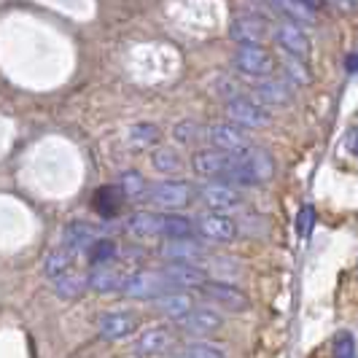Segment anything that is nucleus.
<instances>
[{
    "label": "nucleus",
    "mask_w": 358,
    "mask_h": 358,
    "mask_svg": "<svg viewBox=\"0 0 358 358\" xmlns=\"http://www.w3.org/2000/svg\"><path fill=\"white\" fill-rule=\"evenodd\" d=\"M122 280H124V275L116 269H108L106 264H100V269H94L90 275V286L94 291H116V288H122Z\"/></svg>",
    "instance_id": "24"
},
{
    "label": "nucleus",
    "mask_w": 358,
    "mask_h": 358,
    "mask_svg": "<svg viewBox=\"0 0 358 358\" xmlns=\"http://www.w3.org/2000/svg\"><path fill=\"white\" fill-rule=\"evenodd\" d=\"M162 278L173 288H197L208 280V272L192 262H173L162 272Z\"/></svg>",
    "instance_id": "10"
},
{
    "label": "nucleus",
    "mask_w": 358,
    "mask_h": 358,
    "mask_svg": "<svg viewBox=\"0 0 358 358\" xmlns=\"http://www.w3.org/2000/svg\"><path fill=\"white\" fill-rule=\"evenodd\" d=\"M348 71H350V73L356 71V57H353V54H350V57H348Z\"/></svg>",
    "instance_id": "38"
},
{
    "label": "nucleus",
    "mask_w": 358,
    "mask_h": 358,
    "mask_svg": "<svg viewBox=\"0 0 358 358\" xmlns=\"http://www.w3.org/2000/svg\"><path fill=\"white\" fill-rule=\"evenodd\" d=\"M313 221H315V213H313V208H302L299 213H296V232L307 237V234L313 232Z\"/></svg>",
    "instance_id": "34"
},
{
    "label": "nucleus",
    "mask_w": 358,
    "mask_h": 358,
    "mask_svg": "<svg viewBox=\"0 0 358 358\" xmlns=\"http://www.w3.org/2000/svg\"><path fill=\"white\" fill-rule=\"evenodd\" d=\"M224 318L210 310V307H192L189 313H183L178 318V326L189 334H210L215 329H221Z\"/></svg>",
    "instance_id": "9"
},
{
    "label": "nucleus",
    "mask_w": 358,
    "mask_h": 358,
    "mask_svg": "<svg viewBox=\"0 0 358 358\" xmlns=\"http://www.w3.org/2000/svg\"><path fill=\"white\" fill-rule=\"evenodd\" d=\"M157 307H159L162 313H167L170 318H180L183 313H189L192 307H194V302H192V296L189 294H183V291H164V294H159L157 296Z\"/></svg>",
    "instance_id": "17"
},
{
    "label": "nucleus",
    "mask_w": 358,
    "mask_h": 358,
    "mask_svg": "<svg viewBox=\"0 0 358 358\" xmlns=\"http://www.w3.org/2000/svg\"><path fill=\"white\" fill-rule=\"evenodd\" d=\"M253 92L264 103H288V90L280 81H262Z\"/></svg>",
    "instance_id": "27"
},
{
    "label": "nucleus",
    "mask_w": 358,
    "mask_h": 358,
    "mask_svg": "<svg viewBox=\"0 0 358 358\" xmlns=\"http://www.w3.org/2000/svg\"><path fill=\"white\" fill-rule=\"evenodd\" d=\"M94 237H97L94 227L84 224V221H76V224H71V227L65 229V245H68L71 251L81 253V251H87V245H90Z\"/></svg>",
    "instance_id": "20"
},
{
    "label": "nucleus",
    "mask_w": 358,
    "mask_h": 358,
    "mask_svg": "<svg viewBox=\"0 0 358 358\" xmlns=\"http://www.w3.org/2000/svg\"><path fill=\"white\" fill-rule=\"evenodd\" d=\"M176 138L180 143H194L199 138V127L194 122H180V124H176Z\"/></svg>",
    "instance_id": "33"
},
{
    "label": "nucleus",
    "mask_w": 358,
    "mask_h": 358,
    "mask_svg": "<svg viewBox=\"0 0 358 358\" xmlns=\"http://www.w3.org/2000/svg\"><path fill=\"white\" fill-rule=\"evenodd\" d=\"M170 283L162 278V272H138V275H129L122 280V288L129 296H138V299H157L159 294L170 291Z\"/></svg>",
    "instance_id": "7"
},
{
    "label": "nucleus",
    "mask_w": 358,
    "mask_h": 358,
    "mask_svg": "<svg viewBox=\"0 0 358 358\" xmlns=\"http://www.w3.org/2000/svg\"><path fill=\"white\" fill-rule=\"evenodd\" d=\"M178 356H189V358H224L227 350L218 348V345H210V342H192L186 345L183 350H178Z\"/></svg>",
    "instance_id": "28"
},
{
    "label": "nucleus",
    "mask_w": 358,
    "mask_h": 358,
    "mask_svg": "<svg viewBox=\"0 0 358 358\" xmlns=\"http://www.w3.org/2000/svg\"><path fill=\"white\" fill-rule=\"evenodd\" d=\"M194 232V221L186 215H164L162 218V237H189Z\"/></svg>",
    "instance_id": "25"
},
{
    "label": "nucleus",
    "mask_w": 358,
    "mask_h": 358,
    "mask_svg": "<svg viewBox=\"0 0 358 358\" xmlns=\"http://www.w3.org/2000/svg\"><path fill=\"white\" fill-rule=\"evenodd\" d=\"M194 229H197L202 237L213 240V243H232L240 234V224L229 218V215H218V213H208L199 215L194 221Z\"/></svg>",
    "instance_id": "8"
},
{
    "label": "nucleus",
    "mask_w": 358,
    "mask_h": 358,
    "mask_svg": "<svg viewBox=\"0 0 358 358\" xmlns=\"http://www.w3.org/2000/svg\"><path fill=\"white\" fill-rule=\"evenodd\" d=\"M73 262H76V251H71L68 245L65 248H59V251L49 253V259H46V275L57 280L59 275H65V272H71Z\"/></svg>",
    "instance_id": "23"
},
{
    "label": "nucleus",
    "mask_w": 358,
    "mask_h": 358,
    "mask_svg": "<svg viewBox=\"0 0 358 358\" xmlns=\"http://www.w3.org/2000/svg\"><path fill=\"white\" fill-rule=\"evenodd\" d=\"M334 356L356 358V337H353V331H340L334 337Z\"/></svg>",
    "instance_id": "32"
},
{
    "label": "nucleus",
    "mask_w": 358,
    "mask_h": 358,
    "mask_svg": "<svg viewBox=\"0 0 358 358\" xmlns=\"http://www.w3.org/2000/svg\"><path fill=\"white\" fill-rule=\"evenodd\" d=\"M232 59L237 71H243L245 76H253V78L269 76V73L275 71V59H272L269 52H264L259 43H245V46H240Z\"/></svg>",
    "instance_id": "6"
},
{
    "label": "nucleus",
    "mask_w": 358,
    "mask_h": 358,
    "mask_svg": "<svg viewBox=\"0 0 358 358\" xmlns=\"http://www.w3.org/2000/svg\"><path fill=\"white\" fill-rule=\"evenodd\" d=\"M159 251L170 262H192V264H197L205 256V248L192 240V234L189 237H167V243H162Z\"/></svg>",
    "instance_id": "11"
},
{
    "label": "nucleus",
    "mask_w": 358,
    "mask_h": 358,
    "mask_svg": "<svg viewBox=\"0 0 358 358\" xmlns=\"http://www.w3.org/2000/svg\"><path fill=\"white\" fill-rule=\"evenodd\" d=\"M229 36H232V41L243 43V46L245 43H259L262 38L267 36V22L262 17H240L232 24Z\"/></svg>",
    "instance_id": "16"
},
{
    "label": "nucleus",
    "mask_w": 358,
    "mask_h": 358,
    "mask_svg": "<svg viewBox=\"0 0 358 358\" xmlns=\"http://www.w3.org/2000/svg\"><path fill=\"white\" fill-rule=\"evenodd\" d=\"M286 68H288V73H291L294 78H299V84H307V81H310V73H307L305 68L296 62V57H294V59H288Z\"/></svg>",
    "instance_id": "35"
},
{
    "label": "nucleus",
    "mask_w": 358,
    "mask_h": 358,
    "mask_svg": "<svg viewBox=\"0 0 358 358\" xmlns=\"http://www.w3.org/2000/svg\"><path fill=\"white\" fill-rule=\"evenodd\" d=\"M84 280L81 278H76V275H71V272H65V275H59L57 278V291L62 294V296H68V299H73V296H78L81 291H84Z\"/></svg>",
    "instance_id": "30"
},
{
    "label": "nucleus",
    "mask_w": 358,
    "mask_h": 358,
    "mask_svg": "<svg viewBox=\"0 0 358 358\" xmlns=\"http://www.w3.org/2000/svg\"><path fill=\"white\" fill-rule=\"evenodd\" d=\"M143 192H145V180L138 173H127L124 178H122V194H124V199L143 197Z\"/></svg>",
    "instance_id": "31"
},
{
    "label": "nucleus",
    "mask_w": 358,
    "mask_h": 358,
    "mask_svg": "<svg viewBox=\"0 0 358 358\" xmlns=\"http://www.w3.org/2000/svg\"><path fill=\"white\" fill-rule=\"evenodd\" d=\"M151 164H154L159 173H178L180 167H183V162H180L176 148H159V151L151 157Z\"/></svg>",
    "instance_id": "26"
},
{
    "label": "nucleus",
    "mask_w": 358,
    "mask_h": 358,
    "mask_svg": "<svg viewBox=\"0 0 358 358\" xmlns=\"http://www.w3.org/2000/svg\"><path fill=\"white\" fill-rule=\"evenodd\" d=\"M116 243L110 240V237H94L90 245H87V253H90V262L94 267H100V264H110L113 259H116Z\"/></svg>",
    "instance_id": "21"
},
{
    "label": "nucleus",
    "mask_w": 358,
    "mask_h": 358,
    "mask_svg": "<svg viewBox=\"0 0 358 358\" xmlns=\"http://www.w3.org/2000/svg\"><path fill=\"white\" fill-rule=\"evenodd\" d=\"M122 202H124V194H122L119 186H103L94 194V210L103 215V218H113V215L119 213Z\"/></svg>",
    "instance_id": "19"
},
{
    "label": "nucleus",
    "mask_w": 358,
    "mask_h": 358,
    "mask_svg": "<svg viewBox=\"0 0 358 358\" xmlns=\"http://www.w3.org/2000/svg\"><path fill=\"white\" fill-rule=\"evenodd\" d=\"M202 288H205V294L213 299V302H218V305H224L227 310H232V313H237V310H245L248 307V296L240 291V288L229 286V283H202Z\"/></svg>",
    "instance_id": "13"
},
{
    "label": "nucleus",
    "mask_w": 358,
    "mask_h": 358,
    "mask_svg": "<svg viewBox=\"0 0 358 358\" xmlns=\"http://www.w3.org/2000/svg\"><path fill=\"white\" fill-rule=\"evenodd\" d=\"M345 148H348V154H356V129L348 132V145Z\"/></svg>",
    "instance_id": "36"
},
{
    "label": "nucleus",
    "mask_w": 358,
    "mask_h": 358,
    "mask_svg": "<svg viewBox=\"0 0 358 358\" xmlns=\"http://www.w3.org/2000/svg\"><path fill=\"white\" fill-rule=\"evenodd\" d=\"M272 6H278L280 8V14L288 17L291 22H296V24H313V8L305 6L302 0H272Z\"/></svg>",
    "instance_id": "22"
},
{
    "label": "nucleus",
    "mask_w": 358,
    "mask_h": 358,
    "mask_svg": "<svg viewBox=\"0 0 358 358\" xmlns=\"http://www.w3.org/2000/svg\"><path fill=\"white\" fill-rule=\"evenodd\" d=\"M129 141L132 145H151L159 141V129L154 124H135L129 132Z\"/></svg>",
    "instance_id": "29"
},
{
    "label": "nucleus",
    "mask_w": 358,
    "mask_h": 358,
    "mask_svg": "<svg viewBox=\"0 0 358 358\" xmlns=\"http://www.w3.org/2000/svg\"><path fill=\"white\" fill-rule=\"evenodd\" d=\"M192 197H194V192L186 180H159L151 189H145L141 199L159 205V208H183L192 202Z\"/></svg>",
    "instance_id": "1"
},
{
    "label": "nucleus",
    "mask_w": 358,
    "mask_h": 358,
    "mask_svg": "<svg viewBox=\"0 0 358 358\" xmlns=\"http://www.w3.org/2000/svg\"><path fill=\"white\" fill-rule=\"evenodd\" d=\"M173 342V329L170 326H151L141 334V340L135 345V353L141 356H154V353H164Z\"/></svg>",
    "instance_id": "14"
},
{
    "label": "nucleus",
    "mask_w": 358,
    "mask_h": 358,
    "mask_svg": "<svg viewBox=\"0 0 358 358\" xmlns=\"http://www.w3.org/2000/svg\"><path fill=\"white\" fill-rule=\"evenodd\" d=\"M202 202H208L215 210H232V208H240L245 202V192L240 186H234L229 180L213 178L202 192H199Z\"/></svg>",
    "instance_id": "5"
},
{
    "label": "nucleus",
    "mask_w": 358,
    "mask_h": 358,
    "mask_svg": "<svg viewBox=\"0 0 358 358\" xmlns=\"http://www.w3.org/2000/svg\"><path fill=\"white\" fill-rule=\"evenodd\" d=\"M240 159H243L240 154L224 151V148H205V151H197L192 157V170L202 178H221Z\"/></svg>",
    "instance_id": "3"
},
{
    "label": "nucleus",
    "mask_w": 358,
    "mask_h": 358,
    "mask_svg": "<svg viewBox=\"0 0 358 358\" xmlns=\"http://www.w3.org/2000/svg\"><path fill=\"white\" fill-rule=\"evenodd\" d=\"M138 329V318L124 310H113V313H103L100 315V331L108 340H124Z\"/></svg>",
    "instance_id": "12"
},
{
    "label": "nucleus",
    "mask_w": 358,
    "mask_h": 358,
    "mask_svg": "<svg viewBox=\"0 0 358 358\" xmlns=\"http://www.w3.org/2000/svg\"><path fill=\"white\" fill-rule=\"evenodd\" d=\"M227 116L243 129H256V127H267L272 122V113L262 103H256L251 97H229L227 100Z\"/></svg>",
    "instance_id": "2"
},
{
    "label": "nucleus",
    "mask_w": 358,
    "mask_h": 358,
    "mask_svg": "<svg viewBox=\"0 0 358 358\" xmlns=\"http://www.w3.org/2000/svg\"><path fill=\"white\" fill-rule=\"evenodd\" d=\"M275 38H278V43H280L291 57H305V54L310 52V41H307L305 30H302L296 22L280 24V27L275 30Z\"/></svg>",
    "instance_id": "15"
},
{
    "label": "nucleus",
    "mask_w": 358,
    "mask_h": 358,
    "mask_svg": "<svg viewBox=\"0 0 358 358\" xmlns=\"http://www.w3.org/2000/svg\"><path fill=\"white\" fill-rule=\"evenodd\" d=\"M162 213H141L129 215L127 218V232L138 234V237H154V234H162Z\"/></svg>",
    "instance_id": "18"
},
{
    "label": "nucleus",
    "mask_w": 358,
    "mask_h": 358,
    "mask_svg": "<svg viewBox=\"0 0 358 358\" xmlns=\"http://www.w3.org/2000/svg\"><path fill=\"white\" fill-rule=\"evenodd\" d=\"M302 3H305V6H310L313 11H318V8H321V6L326 3V0H302Z\"/></svg>",
    "instance_id": "37"
},
{
    "label": "nucleus",
    "mask_w": 358,
    "mask_h": 358,
    "mask_svg": "<svg viewBox=\"0 0 358 358\" xmlns=\"http://www.w3.org/2000/svg\"><path fill=\"white\" fill-rule=\"evenodd\" d=\"M208 141L215 145V148H224V151H232V154H240V157H248L253 151V143L248 138V132L237 124H213L208 127Z\"/></svg>",
    "instance_id": "4"
}]
</instances>
